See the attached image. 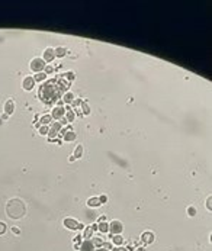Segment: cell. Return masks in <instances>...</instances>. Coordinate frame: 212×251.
<instances>
[{
	"mask_svg": "<svg viewBox=\"0 0 212 251\" xmlns=\"http://www.w3.org/2000/svg\"><path fill=\"white\" fill-rule=\"evenodd\" d=\"M51 119H52V118H51V115H44L42 118H41V125L48 126V124L51 122Z\"/></svg>",
	"mask_w": 212,
	"mask_h": 251,
	"instance_id": "cell-22",
	"label": "cell"
},
{
	"mask_svg": "<svg viewBox=\"0 0 212 251\" xmlns=\"http://www.w3.org/2000/svg\"><path fill=\"white\" fill-rule=\"evenodd\" d=\"M122 229H124V225H122L121 221L113 219L112 222H109V232H111L112 235H119V234L122 232Z\"/></svg>",
	"mask_w": 212,
	"mask_h": 251,
	"instance_id": "cell-3",
	"label": "cell"
},
{
	"mask_svg": "<svg viewBox=\"0 0 212 251\" xmlns=\"http://www.w3.org/2000/svg\"><path fill=\"white\" fill-rule=\"evenodd\" d=\"M61 122H54L52 125H51V128H49V131H48V136H49V139H52L54 136H57L58 135V132H61Z\"/></svg>",
	"mask_w": 212,
	"mask_h": 251,
	"instance_id": "cell-5",
	"label": "cell"
},
{
	"mask_svg": "<svg viewBox=\"0 0 212 251\" xmlns=\"http://www.w3.org/2000/svg\"><path fill=\"white\" fill-rule=\"evenodd\" d=\"M66 116H67V121L68 122H73L74 121V118H76V113H74V110H66Z\"/></svg>",
	"mask_w": 212,
	"mask_h": 251,
	"instance_id": "cell-21",
	"label": "cell"
},
{
	"mask_svg": "<svg viewBox=\"0 0 212 251\" xmlns=\"http://www.w3.org/2000/svg\"><path fill=\"white\" fill-rule=\"evenodd\" d=\"M45 65H46V64H45V61H44L42 58H34V60L31 61V65H29V67H31L32 71H35V73L38 74V73H42L44 68H45Z\"/></svg>",
	"mask_w": 212,
	"mask_h": 251,
	"instance_id": "cell-2",
	"label": "cell"
},
{
	"mask_svg": "<svg viewBox=\"0 0 212 251\" xmlns=\"http://www.w3.org/2000/svg\"><path fill=\"white\" fill-rule=\"evenodd\" d=\"M54 52H55V57L61 58V57H64V55L67 54V49H66V48H63V46H58V48H55V49H54Z\"/></svg>",
	"mask_w": 212,
	"mask_h": 251,
	"instance_id": "cell-15",
	"label": "cell"
},
{
	"mask_svg": "<svg viewBox=\"0 0 212 251\" xmlns=\"http://www.w3.org/2000/svg\"><path fill=\"white\" fill-rule=\"evenodd\" d=\"M92 243L94 247H103V244H105V241L99 237H92Z\"/></svg>",
	"mask_w": 212,
	"mask_h": 251,
	"instance_id": "cell-17",
	"label": "cell"
},
{
	"mask_svg": "<svg viewBox=\"0 0 212 251\" xmlns=\"http://www.w3.org/2000/svg\"><path fill=\"white\" fill-rule=\"evenodd\" d=\"M113 251H128L127 248H124V247H115L113 248Z\"/></svg>",
	"mask_w": 212,
	"mask_h": 251,
	"instance_id": "cell-33",
	"label": "cell"
},
{
	"mask_svg": "<svg viewBox=\"0 0 212 251\" xmlns=\"http://www.w3.org/2000/svg\"><path fill=\"white\" fill-rule=\"evenodd\" d=\"M34 79H35V83H37V82H44V80L46 79V74H45V73H38Z\"/></svg>",
	"mask_w": 212,
	"mask_h": 251,
	"instance_id": "cell-23",
	"label": "cell"
},
{
	"mask_svg": "<svg viewBox=\"0 0 212 251\" xmlns=\"http://www.w3.org/2000/svg\"><path fill=\"white\" fill-rule=\"evenodd\" d=\"M44 71H45V74H52L54 67H52V65H49V64H46V65H45V68H44Z\"/></svg>",
	"mask_w": 212,
	"mask_h": 251,
	"instance_id": "cell-25",
	"label": "cell"
},
{
	"mask_svg": "<svg viewBox=\"0 0 212 251\" xmlns=\"http://www.w3.org/2000/svg\"><path fill=\"white\" fill-rule=\"evenodd\" d=\"M38 131H39V134H41V135H48L49 128H48L46 125H42V126H38Z\"/></svg>",
	"mask_w": 212,
	"mask_h": 251,
	"instance_id": "cell-24",
	"label": "cell"
},
{
	"mask_svg": "<svg viewBox=\"0 0 212 251\" xmlns=\"http://www.w3.org/2000/svg\"><path fill=\"white\" fill-rule=\"evenodd\" d=\"M66 115V109L63 106H57L54 108V110L51 112V118L52 119H63V116Z\"/></svg>",
	"mask_w": 212,
	"mask_h": 251,
	"instance_id": "cell-6",
	"label": "cell"
},
{
	"mask_svg": "<svg viewBox=\"0 0 212 251\" xmlns=\"http://www.w3.org/2000/svg\"><path fill=\"white\" fill-rule=\"evenodd\" d=\"M76 139V134L73 131H67L64 134V141H74Z\"/></svg>",
	"mask_w": 212,
	"mask_h": 251,
	"instance_id": "cell-18",
	"label": "cell"
},
{
	"mask_svg": "<svg viewBox=\"0 0 212 251\" xmlns=\"http://www.w3.org/2000/svg\"><path fill=\"white\" fill-rule=\"evenodd\" d=\"M66 76H67V77H68L70 80H74V73H73V71H68V73H67Z\"/></svg>",
	"mask_w": 212,
	"mask_h": 251,
	"instance_id": "cell-31",
	"label": "cell"
},
{
	"mask_svg": "<svg viewBox=\"0 0 212 251\" xmlns=\"http://www.w3.org/2000/svg\"><path fill=\"white\" fill-rule=\"evenodd\" d=\"M4 232H6V224L0 221V235H3Z\"/></svg>",
	"mask_w": 212,
	"mask_h": 251,
	"instance_id": "cell-27",
	"label": "cell"
},
{
	"mask_svg": "<svg viewBox=\"0 0 212 251\" xmlns=\"http://www.w3.org/2000/svg\"><path fill=\"white\" fill-rule=\"evenodd\" d=\"M55 58V52H54V49L52 48H46L45 51H44V61H45V64H48V63H52V60Z\"/></svg>",
	"mask_w": 212,
	"mask_h": 251,
	"instance_id": "cell-8",
	"label": "cell"
},
{
	"mask_svg": "<svg viewBox=\"0 0 212 251\" xmlns=\"http://www.w3.org/2000/svg\"><path fill=\"white\" fill-rule=\"evenodd\" d=\"M82 108H83V112H85V115H89V113H90V109H89V106L86 105L85 102L82 103Z\"/></svg>",
	"mask_w": 212,
	"mask_h": 251,
	"instance_id": "cell-29",
	"label": "cell"
},
{
	"mask_svg": "<svg viewBox=\"0 0 212 251\" xmlns=\"http://www.w3.org/2000/svg\"><path fill=\"white\" fill-rule=\"evenodd\" d=\"M80 251H94V245L92 243V240H83V243L80 244Z\"/></svg>",
	"mask_w": 212,
	"mask_h": 251,
	"instance_id": "cell-9",
	"label": "cell"
},
{
	"mask_svg": "<svg viewBox=\"0 0 212 251\" xmlns=\"http://www.w3.org/2000/svg\"><path fill=\"white\" fill-rule=\"evenodd\" d=\"M6 213L10 219H20L26 213V205L22 199H10L6 203Z\"/></svg>",
	"mask_w": 212,
	"mask_h": 251,
	"instance_id": "cell-1",
	"label": "cell"
},
{
	"mask_svg": "<svg viewBox=\"0 0 212 251\" xmlns=\"http://www.w3.org/2000/svg\"><path fill=\"white\" fill-rule=\"evenodd\" d=\"M187 213H189V216H195L196 215V209L193 206H190V208H187Z\"/></svg>",
	"mask_w": 212,
	"mask_h": 251,
	"instance_id": "cell-28",
	"label": "cell"
},
{
	"mask_svg": "<svg viewBox=\"0 0 212 251\" xmlns=\"http://www.w3.org/2000/svg\"><path fill=\"white\" fill-rule=\"evenodd\" d=\"M12 232L16 234V235H20V229H19L18 226H12Z\"/></svg>",
	"mask_w": 212,
	"mask_h": 251,
	"instance_id": "cell-30",
	"label": "cell"
},
{
	"mask_svg": "<svg viewBox=\"0 0 212 251\" xmlns=\"http://www.w3.org/2000/svg\"><path fill=\"white\" fill-rule=\"evenodd\" d=\"M142 241L145 243V244H150V243H153L154 241V234L153 232H150V231H147V232H144L142 234Z\"/></svg>",
	"mask_w": 212,
	"mask_h": 251,
	"instance_id": "cell-11",
	"label": "cell"
},
{
	"mask_svg": "<svg viewBox=\"0 0 212 251\" xmlns=\"http://www.w3.org/2000/svg\"><path fill=\"white\" fill-rule=\"evenodd\" d=\"M82 155H83V145H77V147H76V150H74L73 157H74V158H80Z\"/></svg>",
	"mask_w": 212,
	"mask_h": 251,
	"instance_id": "cell-19",
	"label": "cell"
},
{
	"mask_svg": "<svg viewBox=\"0 0 212 251\" xmlns=\"http://www.w3.org/2000/svg\"><path fill=\"white\" fill-rule=\"evenodd\" d=\"M22 87H23L25 90H32V89L35 87V79H34L32 76L25 77L23 82H22Z\"/></svg>",
	"mask_w": 212,
	"mask_h": 251,
	"instance_id": "cell-7",
	"label": "cell"
},
{
	"mask_svg": "<svg viewBox=\"0 0 212 251\" xmlns=\"http://www.w3.org/2000/svg\"><path fill=\"white\" fill-rule=\"evenodd\" d=\"M87 206H89V208H99V206H100L99 198H90V199L87 200Z\"/></svg>",
	"mask_w": 212,
	"mask_h": 251,
	"instance_id": "cell-12",
	"label": "cell"
},
{
	"mask_svg": "<svg viewBox=\"0 0 212 251\" xmlns=\"http://www.w3.org/2000/svg\"><path fill=\"white\" fill-rule=\"evenodd\" d=\"M93 228H92V225H89V226H86V229H85V232H83V238L85 240H90L92 238V235H93Z\"/></svg>",
	"mask_w": 212,
	"mask_h": 251,
	"instance_id": "cell-14",
	"label": "cell"
},
{
	"mask_svg": "<svg viewBox=\"0 0 212 251\" xmlns=\"http://www.w3.org/2000/svg\"><path fill=\"white\" fill-rule=\"evenodd\" d=\"M63 224H64V226L67 229H79V224L80 222L77 219H74V218H66L63 221Z\"/></svg>",
	"mask_w": 212,
	"mask_h": 251,
	"instance_id": "cell-4",
	"label": "cell"
},
{
	"mask_svg": "<svg viewBox=\"0 0 212 251\" xmlns=\"http://www.w3.org/2000/svg\"><path fill=\"white\" fill-rule=\"evenodd\" d=\"M211 200H212V198H211V196H209V198L206 199V208H208V209H209V210H211Z\"/></svg>",
	"mask_w": 212,
	"mask_h": 251,
	"instance_id": "cell-32",
	"label": "cell"
},
{
	"mask_svg": "<svg viewBox=\"0 0 212 251\" xmlns=\"http://www.w3.org/2000/svg\"><path fill=\"white\" fill-rule=\"evenodd\" d=\"M63 100H64L66 103H73V102H74V94H73L71 91H67V93L64 94Z\"/></svg>",
	"mask_w": 212,
	"mask_h": 251,
	"instance_id": "cell-16",
	"label": "cell"
},
{
	"mask_svg": "<svg viewBox=\"0 0 212 251\" xmlns=\"http://www.w3.org/2000/svg\"><path fill=\"white\" fill-rule=\"evenodd\" d=\"M112 243H113L115 245H121V244L124 243V238L121 237V234H119V235H112Z\"/></svg>",
	"mask_w": 212,
	"mask_h": 251,
	"instance_id": "cell-20",
	"label": "cell"
},
{
	"mask_svg": "<svg viewBox=\"0 0 212 251\" xmlns=\"http://www.w3.org/2000/svg\"><path fill=\"white\" fill-rule=\"evenodd\" d=\"M13 110H15V102H13L12 99L6 100V103H4V112H6L7 115H12Z\"/></svg>",
	"mask_w": 212,
	"mask_h": 251,
	"instance_id": "cell-10",
	"label": "cell"
},
{
	"mask_svg": "<svg viewBox=\"0 0 212 251\" xmlns=\"http://www.w3.org/2000/svg\"><path fill=\"white\" fill-rule=\"evenodd\" d=\"M99 222H106V215H102V216L99 218Z\"/></svg>",
	"mask_w": 212,
	"mask_h": 251,
	"instance_id": "cell-34",
	"label": "cell"
},
{
	"mask_svg": "<svg viewBox=\"0 0 212 251\" xmlns=\"http://www.w3.org/2000/svg\"><path fill=\"white\" fill-rule=\"evenodd\" d=\"M99 202H100V205L106 203V202H108V196H106V195H100V196H99Z\"/></svg>",
	"mask_w": 212,
	"mask_h": 251,
	"instance_id": "cell-26",
	"label": "cell"
},
{
	"mask_svg": "<svg viewBox=\"0 0 212 251\" xmlns=\"http://www.w3.org/2000/svg\"><path fill=\"white\" fill-rule=\"evenodd\" d=\"M97 231H100V232H103V234L109 232V224H108V222H99V224H97Z\"/></svg>",
	"mask_w": 212,
	"mask_h": 251,
	"instance_id": "cell-13",
	"label": "cell"
}]
</instances>
